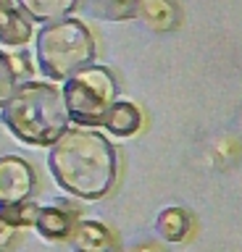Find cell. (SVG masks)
Returning a JSON list of instances; mask_svg holds the SVG:
<instances>
[{"label":"cell","mask_w":242,"mask_h":252,"mask_svg":"<svg viewBox=\"0 0 242 252\" xmlns=\"http://www.w3.org/2000/svg\"><path fill=\"white\" fill-rule=\"evenodd\" d=\"M48 168L61 189L82 200H100L116 187L119 155L100 131L90 126H69L50 145Z\"/></svg>","instance_id":"cell-1"},{"label":"cell","mask_w":242,"mask_h":252,"mask_svg":"<svg viewBox=\"0 0 242 252\" xmlns=\"http://www.w3.org/2000/svg\"><path fill=\"white\" fill-rule=\"evenodd\" d=\"M0 110L8 131L32 147H50L71 124L61 90L45 82L19 84Z\"/></svg>","instance_id":"cell-2"},{"label":"cell","mask_w":242,"mask_h":252,"mask_svg":"<svg viewBox=\"0 0 242 252\" xmlns=\"http://www.w3.org/2000/svg\"><path fill=\"white\" fill-rule=\"evenodd\" d=\"M37 66L50 82H66L76 71L87 68L95 61V37L79 19H66L45 24L37 34Z\"/></svg>","instance_id":"cell-3"},{"label":"cell","mask_w":242,"mask_h":252,"mask_svg":"<svg viewBox=\"0 0 242 252\" xmlns=\"http://www.w3.org/2000/svg\"><path fill=\"white\" fill-rule=\"evenodd\" d=\"M61 94L69 110V121L76 126H103L105 113L119 100V87L105 66L90 63L87 68L66 79Z\"/></svg>","instance_id":"cell-4"},{"label":"cell","mask_w":242,"mask_h":252,"mask_svg":"<svg viewBox=\"0 0 242 252\" xmlns=\"http://www.w3.org/2000/svg\"><path fill=\"white\" fill-rule=\"evenodd\" d=\"M35 184H37L35 168L24 158L16 155L0 158V205L29 200V194L35 192Z\"/></svg>","instance_id":"cell-5"},{"label":"cell","mask_w":242,"mask_h":252,"mask_svg":"<svg viewBox=\"0 0 242 252\" xmlns=\"http://www.w3.org/2000/svg\"><path fill=\"white\" fill-rule=\"evenodd\" d=\"M74 252H113L116 236L108 226L98 220H74V228L69 234Z\"/></svg>","instance_id":"cell-6"},{"label":"cell","mask_w":242,"mask_h":252,"mask_svg":"<svg viewBox=\"0 0 242 252\" xmlns=\"http://www.w3.org/2000/svg\"><path fill=\"white\" fill-rule=\"evenodd\" d=\"M135 19L158 34L174 32L179 27V5L174 0H137Z\"/></svg>","instance_id":"cell-7"},{"label":"cell","mask_w":242,"mask_h":252,"mask_svg":"<svg viewBox=\"0 0 242 252\" xmlns=\"http://www.w3.org/2000/svg\"><path fill=\"white\" fill-rule=\"evenodd\" d=\"M103 126L113 137H135V134L142 129V110H139L132 100H116L111 110L105 113Z\"/></svg>","instance_id":"cell-8"},{"label":"cell","mask_w":242,"mask_h":252,"mask_svg":"<svg viewBox=\"0 0 242 252\" xmlns=\"http://www.w3.org/2000/svg\"><path fill=\"white\" fill-rule=\"evenodd\" d=\"M35 226L45 239H69V234L74 228V216H71V210L58 208V205L37 208Z\"/></svg>","instance_id":"cell-9"},{"label":"cell","mask_w":242,"mask_h":252,"mask_svg":"<svg viewBox=\"0 0 242 252\" xmlns=\"http://www.w3.org/2000/svg\"><path fill=\"white\" fill-rule=\"evenodd\" d=\"M32 37V19L19 5L0 13V42L8 47H21Z\"/></svg>","instance_id":"cell-10"},{"label":"cell","mask_w":242,"mask_h":252,"mask_svg":"<svg viewBox=\"0 0 242 252\" xmlns=\"http://www.w3.org/2000/svg\"><path fill=\"white\" fill-rule=\"evenodd\" d=\"M16 5L24 11L32 21H61L79 5V0H16Z\"/></svg>","instance_id":"cell-11"},{"label":"cell","mask_w":242,"mask_h":252,"mask_svg":"<svg viewBox=\"0 0 242 252\" xmlns=\"http://www.w3.org/2000/svg\"><path fill=\"white\" fill-rule=\"evenodd\" d=\"M155 228L166 242H182L187 236V228H190V218L182 208H166L161 210L158 220H155Z\"/></svg>","instance_id":"cell-12"},{"label":"cell","mask_w":242,"mask_h":252,"mask_svg":"<svg viewBox=\"0 0 242 252\" xmlns=\"http://www.w3.org/2000/svg\"><path fill=\"white\" fill-rule=\"evenodd\" d=\"M135 5H137V0H92V11H95V16L108 19V21L135 19Z\"/></svg>","instance_id":"cell-13"},{"label":"cell","mask_w":242,"mask_h":252,"mask_svg":"<svg viewBox=\"0 0 242 252\" xmlns=\"http://www.w3.org/2000/svg\"><path fill=\"white\" fill-rule=\"evenodd\" d=\"M35 216H37V205H29L24 202H13V205H0V220L8 226H27V223H35Z\"/></svg>","instance_id":"cell-14"},{"label":"cell","mask_w":242,"mask_h":252,"mask_svg":"<svg viewBox=\"0 0 242 252\" xmlns=\"http://www.w3.org/2000/svg\"><path fill=\"white\" fill-rule=\"evenodd\" d=\"M19 87V71L13 66V58L0 53V108L11 100V94Z\"/></svg>","instance_id":"cell-15"},{"label":"cell","mask_w":242,"mask_h":252,"mask_svg":"<svg viewBox=\"0 0 242 252\" xmlns=\"http://www.w3.org/2000/svg\"><path fill=\"white\" fill-rule=\"evenodd\" d=\"M129 252H166V250L158 247V244H153V242H145V244H137V247H132Z\"/></svg>","instance_id":"cell-16"},{"label":"cell","mask_w":242,"mask_h":252,"mask_svg":"<svg viewBox=\"0 0 242 252\" xmlns=\"http://www.w3.org/2000/svg\"><path fill=\"white\" fill-rule=\"evenodd\" d=\"M13 5H16V0H0V13L8 11V8H13Z\"/></svg>","instance_id":"cell-17"}]
</instances>
